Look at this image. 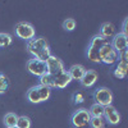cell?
I'll use <instances>...</instances> for the list:
<instances>
[{"label":"cell","instance_id":"25","mask_svg":"<svg viewBox=\"0 0 128 128\" xmlns=\"http://www.w3.org/2000/svg\"><path fill=\"white\" fill-rule=\"evenodd\" d=\"M88 124L91 126V128H102L104 120H102V118H94V116H91Z\"/></svg>","mask_w":128,"mask_h":128},{"label":"cell","instance_id":"1","mask_svg":"<svg viewBox=\"0 0 128 128\" xmlns=\"http://www.w3.org/2000/svg\"><path fill=\"white\" fill-rule=\"evenodd\" d=\"M105 42H108V40L100 37L99 35H96V36L92 37L90 45L87 48V58L91 62H94V63H101V60H100V48L105 44Z\"/></svg>","mask_w":128,"mask_h":128},{"label":"cell","instance_id":"5","mask_svg":"<svg viewBox=\"0 0 128 128\" xmlns=\"http://www.w3.org/2000/svg\"><path fill=\"white\" fill-rule=\"evenodd\" d=\"M48 48H49L48 40L44 37H36V38H32V40L27 41V51L34 58H36L41 51H44Z\"/></svg>","mask_w":128,"mask_h":128},{"label":"cell","instance_id":"29","mask_svg":"<svg viewBox=\"0 0 128 128\" xmlns=\"http://www.w3.org/2000/svg\"><path fill=\"white\" fill-rule=\"evenodd\" d=\"M13 128H17V127H13Z\"/></svg>","mask_w":128,"mask_h":128},{"label":"cell","instance_id":"9","mask_svg":"<svg viewBox=\"0 0 128 128\" xmlns=\"http://www.w3.org/2000/svg\"><path fill=\"white\" fill-rule=\"evenodd\" d=\"M110 45L114 49V51H116L118 54H122V52L127 51V49H128V38H127V36H124L120 32V34L113 36Z\"/></svg>","mask_w":128,"mask_h":128},{"label":"cell","instance_id":"19","mask_svg":"<svg viewBox=\"0 0 128 128\" xmlns=\"http://www.w3.org/2000/svg\"><path fill=\"white\" fill-rule=\"evenodd\" d=\"M17 120H18V115L16 113H6L5 116H4V124H5L6 128L16 127Z\"/></svg>","mask_w":128,"mask_h":128},{"label":"cell","instance_id":"16","mask_svg":"<svg viewBox=\"0 0 128 128\" xmlns=\"http://www.w3.org/2000/svg\"><path fill=\"white\" fill-rule=\"evenodd\" d=\"M40 84L49 88H55V77L50 73H45L44 76L40 77Z\"/></svg>","mask_w":128,"mask_h":128},{"label":"cell","instance_id":"4","mask_svg":"<svg viewBox=\"0 0 128 128\" xmlns=\"http://www.w3.org/2000/svg\"><path fill=\"white\" fill-rule=\"evenodd\" d=\"M91 119V115L87 109H77L70 116V123L73 128H82L84 126H87Z\"/></svg>","mask_w":128,"mask_h":128},{"label":"cell","instance_id":"28","mask_svg":"<svg viewBox=\"0 0 128 128\" xmlns=\"http://www.w3.org/2000/svg\"><path fill=\"white\" fill-rule=\"evenodd\" d=\"M127 23H128V18H126L124 22H123V32H122V34H123L124 36H128V35H127Z\"/></svg>","mask_w":128,"mask_h":128},{"label":"cell","instance_id":"23","mask_svg":"<svg viewBox=\"0 0 128 128\" xmlns=\"http://www.w3.org/2000/svg\"><path fill=\"white\" fill-rule=\"evenodd\" d=\"M9 87V81L4 73H0V95H4Z\"/></svg>","mask_w":128,"mask_h":128},{"label":"cell","instance_id":"20","mask_svg":"<svg viewBox=\"0 0 128 128\" xmlns=\"http://www.w3.org/2000/svg\"><path fill=\"white\" fill-rule=\"evenodd\" d=\"M37 90H38V94H40L41 102H44V101H46V100L50 99L51 88H49V87H46V86H41V84H37Z\"/></svg>","mask_w":128,"mask_h":128},{"label":"cell","instance_id":"7","mask_svg":"<svg viewBox=\"0 0 128 128\" xmlns=\"http://www.w3.org/2000/svg\"><path fill=\"white\" fill-rule=\"evenodd\" d=\"M27 70L31 74H34V76L40 78L41 76H44V74L46 73V64L44 62L38 60V59L32 58L27 62Z\"/></svg>","mask_w":128,"mask_h":128},{"label":"cell","instance_id":"17","mask_svg":"<svg viewBox=\"0 0 128 128\" xmlns=\"http://www.w3.org/2000/svg\"><path fill=\"white\" fill-rule=\"evenodd\" d=\"M27 100H28L31 104H40V102H41L37 86L32 87V88H30V90L27 91Z\"/></svg>","mask_w":128,"mask_h":128},{"label":"cell","instance_id":"21","mask_svg":"<svg viewBox=\"0 0 128 128\" xmlns=\"http://www.w3.org/2000/svg\"><path fill=\"white\" fill-rule=\"evenodd\" d=\"M16 127L17 128H31V119L28 118V116H26V115L18 116Z\"/></svg>","mask_w":128,"mask_h":128},{"label":"cell","instance_id":"18","mask_svg":"<svg viewBox=\"0 0 128 128\" xmlns=\"http://www.w3.org/2000/svg\"><path fill=\"white\" fill-rule=\"evenodd\" d=\"M88 113L91 116H94V118H102L104 116V106L99 105V104H92L91 108L88 109Z\"/></svg>","mask_w":128,"mask_h":128},{"label":"cell","instance_id":"26","mask_svg":"<svg viewBox=\"0 0 128 128\" xmlns=\"http://www.w3.org/2000/svg\"><path fill=\"white\" fill-rule=\"evenodd\" d=\"M50 56H51V51H50V48H48V49H45L44 51H41L35 59H38V60H41V62H44V63H45Z\"/></svg>","mask_w":128,"mask_h":128},{"label":"cell","instance_id":"2","mask_svg":"<svg viewBox=\"0 0 128 128\" xmlns=\"http://www.w3.org/2000/svg\"><path fill=\"white\" fill-rule=\"evenodd\" d=\"M100 60H101V63L108 64V66L118 63V60H119V54L116 51H114V49L112 48L109 41L105 42L100 48Z\"/></svg>","mask_w":128,"mask_h":128},{"label":"cell","instance_id":"11","mask_svg":"<svg viewBox=\"0 0 128 128\" xmlns=\"http://www.w3.org/2000/svg\"><path fill=\"white\" fill-rule=\"evenodd\" d=\"M98 72L96 70H94V69H88V70H86L84 72V74H83V77H82V80L80 81L81 82V84H82V87H84V88H91L94 84L96 83V81H98Z\"/></svg>","mask_w":128,"mask_h":128},{"label":"cell","instance_id":"3","mask_svg":"<svg viewBox=\"0 0 128 128\" xmlns=\"http://www.w3.org/2000/svg\"><path fill=\"white\" fill-rule=\"evenodd\" d=\"M14 30H16V35L19 38L26 40V41H30L32 38H35V36H36L35 27L28 22H18L16 24Z\"/></svg>","mask_w":128,"mask_h":128},{"label":"cell","instance_id":"15","mask_svg":"<svg viewBox=\"0 0 128 128\" xmlns=\"http://www.w3.org/2000/svg\"><path fill=\"white\" fill-rule=\"evenodd\" d=\"M114 76L119 80H123L126 78L127 73H128V62L127 60H118V64L114 69Z\"/></svg>","mask_w":128,"mask_h":128},{"label":"cell","instance_id":"10","mask_svg":"<svg viewBox=\"0 0 128 128\" xmlns=\"http://www.w3.org/2000/svg\"><path fill=\"white\" fill-rule=\"evenodd\" d=\"M102 118H105V120L109 124L115 126V124H119V122H120V114L118 113V110L113 105H108V106H104V116Z\"/></svg>","mask_w":128,"mask_h":128},{"label":"cell","instance_id":"27","mask_svg":"<svg viewBox=\"0 0 128 128\" xmlns=\"http://www.w3.org/2000/svg\"><path fill=\"white\" fill-rule=\"evenodd\" d=\"M84 101V95L82 92H76L73 94V102L74 104H81Z\"/></svg>","mask_w":128,"mask_h":128},{"label":"cell","instance_id":"24","mask_svg":"<svg viewBox=\"0 0 128 128\" xmlns=\"http://www.w3.org/2000/svg\"><path fill=\"white\" fill-rule=\"evenodd\" d=\"M76 20H74L73 18H67L66 20L63 22V28L66 30V31H73L74 28H76Z\"/></svg>","mask_w":128,"mask_h":128},{"label":"cell","instance_id":"8","mask_svg":"<svg viewBox=\"0 0 128 128\" xmlns=\"http://www.w3.org/2000/svg\"><path fill=\"white\" fill-rule=\"evenodd\" d=\"M45 64H46V73H50L52 76H56L58 73L66 70L64 69V63L62 62V59H59L54 55H51L45 62Z\"/></svg>","mask_w":128,"mask_h":128},{"label":"cell","instance_id":"14","mask_svg":"<svg viewBox=\"0 0 128 128\" xmlns=\"http://www.w3.org/2000/svg\"><path fill=\"white\" fill-rule=\"evenodd\" d=\"M86 70H87V69L84 68L83 66H81V64H74V66H72V67L68 69V73H69L72 81H73V80H74V81H81Z\"/></svg>","mask_w":128,"mask_h":128},{"label":"cell","instance_id":"12","mask_svg":"<svg viewBox=\"0 0 128 128\" xmlns=\"http://www.w3.org/2000/svg\"><path fill=\"white\" fill-rule=\"evenodd\" d=\"M55 77V87L56 88H66L68 84L72 82V78H70V76H69V73H68V70H63V72H60V73H58L56 76H54Z\"/></svg>","mask_w":128,"mask_h":128},{"label":"cell","instance_id":"13","mask_svg":"<svg viewBox=\"0 0 128 128\" xmlns=\"http://www.w3.org/2000/svg\"><path fill=\"white\" fill-rule=\"evenodd\" d=\"M98 35H99L100 37L105 38V40L113 37V36L115 35V27H114V24L110 23V22L102 23L101 27H100V30H99V34H98Z\"/></svg>","mask_w":128,"mask_h":128},{"label":"cell","instance_id":"6","mask_svg":"<svg viewBox=\"0 0 128 128\" xmlns=\"http://www.w3.org/2000/svg\"><path fill=\"white\" fill-rule=\"evenodd\" d=\"M94 100L101 106H108L113 102V92L108 87H99L94 92Z\"/></svg>","mask_w":128,"mask_h":128},{"label":"cell","instance_id":"22","mask_svg":"<svg viewBox=\"0 0 128 128\" xmlns=\"http://www.w3.org/2000/svg\"><path fill=\"white\" fill-rule=\"evenodd\" d=\"M12 36L9 34H4V32H0V48H6L12 44Z\"/></svg>","mask_w":128,"mask_h":128}]
</instances>
